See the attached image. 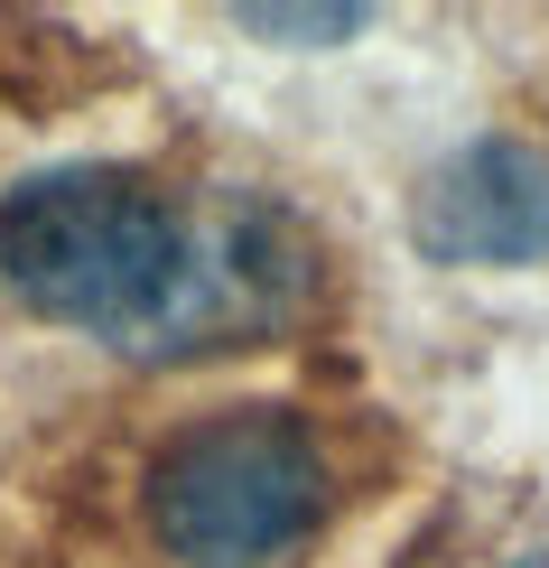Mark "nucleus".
<instances>
[{"mask_svg":"<svg viewBox=\"0 0 549 568\" xmlns=\"http://www.w3.org/2000/svg\"><path fill=\"white\" fill-rule=\"evenodd\" d=\"M233 262L243 243H196V224L131 169H38L0 196V290L122 354L205 345L243 298Z\"/></svg>","mask_w":549,"mask_h":568,"instance_id":"f257e3e1","label":"nucleus"},{"mask_svg":"<svg viewBox=\"0 0 549 568\" xmlns=\"http://www.w3.org/2000/svg\"><path fill=\"white\" fill-rule=\"evenodd\" d=\"M150 540L177 568H279L326 523V447L298 410H205L150 457Z\"/></svg>","mask_w":549,"mask_h":568,"instance_id":"f03ea898","label":"nucleus"},{"mask_svg":"<svg viewBox=\"0 0 549 568\" xmlns=\"http://www.w3.org/2000/svg\"><path fill=\"white\" fill-rule=\"evenodd\" d=\"M410 243L447 271L549 262V159L521 140H466L410 196Z\"/></svg>","mask_w":549,"mask_h":568,"instance_id":"7ed1b4c3","label":"nucleus"},{"mask_svg":"<svg viewBox=\"0 0 549 568\" xmlns=\"http://www.w3.org/2000/svg\"><path fill=\"white\" fill-rule=\"evenodd\" d=\"M364 19L373 10H354V0H336V10H271V0H252V10H233V29L271 38V47H345Z\"/></svg>","mask_w":549,"mask_h":568,"instance_id":"20e7f679","label":"nucleus"},{"mask_svg":"<svg viewBox=\"0 0 549 568\" xmlns=\"http://www.w3.org/2000/svg\"><path fill=\"white\" fill-rule=\"evenodd\" d=\"M512 568H549V550H540V559H512Z\"/></svg>","mask_w":549,"mask_h":568,"instance_id":"39448f33","label":"nucleus"}]
</instances>
